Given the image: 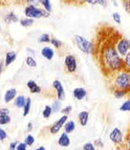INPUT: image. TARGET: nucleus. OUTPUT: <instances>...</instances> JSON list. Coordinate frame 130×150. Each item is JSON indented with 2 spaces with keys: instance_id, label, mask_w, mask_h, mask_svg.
<instances>
[{
  "instance_id": "obj_21",
  "label": "nucleus",
  "mask_w": 130,
  "mask_h": 150,
  "mask_svg": "<svg viewBox=\"0 0 130 150\" xmlns=\"http://www.w3.org/2000/svg\"><path fill=\"white\" fill-rule=\"evenodd\" d=\"M25 63H26L28 66H30L32 68H35L37 66V62H36L35 58L32 57V56H28L26 59H25Z\"/></svg>"
},
{
  "instance_id": "obj_25",
  "label": "nucleus",
  "mask_w": 130,
  "mask_h": 150,
  "mask_svg": "<svg viewBox=\"0 0 130 150\" xmlns=\"http://www.w3.org/2000/svg\"><path fill=\"white\" fill-rule=\"evenodd\" d=\"M11 123L10 115H0V125H8Z\"/></svg>"
},
{
  "instance_id": "obj_20",
  "label": "nucleus",
  "mask_w": 130,
  "mask_h": 150,
  "mask_svg": "<svg viewBox=\"0 0 130 150\" xmlns=\"http://www.w3.org/2000/svg\"><path fill=\"white\" fill-rule=\"evenodd\" d=\"M30 106H32V99L30 98H26V102H25L24 106H23V115L26 117V115L30 113Z\"/></svg>"
},
{
  "instance_id": "obj_30",
  "label": "nucleus",
  "mask_w": 130,
  "mask_h": 150,
  "mask_svg": "<svg viewBox=\"0 0 130 150\" xmlns=\"http://www.w3.org/2000/svg\"><path fill=\"white\" fill-rule=\"evenodd\" d=\"M24 143L28 146H30H30H32V145H34V143H35V138H34L32 134H30V133H28V134L25 137Z\"/></svg>"
},
{
  "instance_id": "obj_28",
  "label": "nucleus",
  "mask_w": 130,
  "mask_h": 150,
  "mask_svg": "<svg viewBox=\"0 0 130 150\" xmlns=\"http://www.w3.org/2000/svg\"><path fill=\"white\" fill-rule=\"evenodd\" d=\"M123 62H124V68H125V69L130 70V50L128 52L127 55L124 57Z\"/></svg>"
},
{
  "instance_id": "obj_16",
  "label": "nucleus",
  "mask_w": 130,
  "mask_h": 150,
  "mask_svg": "<svg viewBox=\"0 0 130 150\" xmlns=\"http://www.w3.org/2000/svg\"><path fill=\"white\" fill-rule=\"evenodd\" d=\"M16 58H17V54L15 52H8L4 58V65L5 66H10L12 63L15 62Z\"/></svg>"
},
{
  "instance_id": "obj_24",
  "label": "nucleus",
  "mask_w": 130,
  "mask_h": 150,
  "mask_svg": "<svg viewBox=\"0 0 130 150\" xmlns=\"http://www.w3.org/2000/svg\"><path fill=\"white\" fill-rule=\"evenodd\" d=\"M52 109H53V112L57 113L59 111L62 110V104H61V101L58 100V101H55L53 103V105H52Z\"/></svg>"
},
{
  "instance_id": "obj_11",
  "label": "nucleus",
  "mask_w": 130,
  "mask_h": 150,
  "mask_svg": "<svg viewBox=\"0 0 130 150\" xmlns=\"http://www.w3.org/2000/svg\"><path fill=\"white\" fill-rule=\"evenodd\" d=\"M16 97H17V89L16 88H10L5 91L3 100H4V103L8 104V103L12 102L13 100H15Z\"/></svg>"
},
{
  "instance_id": "obj_17",
  "label": "nucleus",
  "mask_w": 130,
  "mask_h": 150,
  "mask_svg": "<svg viewBox=\"0 0 130 150\" xmlns=\"http://www.w3.org/2000/svg\"><path fill=\"white\" fill-rule=\"evenodd\" d=\"M76 129V123L75 121H67L64 125V132H66L67 134L73 133Z\"/></svg>"
},
{
  "instance_id": "obj_1",
  "label": "nucleus",
  "mask_w": 130,
  "mask_h": 150,
  "mask_svg": "<svg viewBox=\"0 0 130 150\" xmlns=\"http://www.w3.org/2000/svg\"><path fill=\"white\" fill-rule=\"evenodd\" d=\"M117 40H109L107 42H104L100 50V56H99L100 64L107 75L117 74L124 68L123 58L119 55L118 50L115 48Z\"/></svg>"
},
{
  "instance_id": "obj_34",
  "label": "nucleus",
  "mask_w": 130,
  "mask_h": 150,
  "mask_svg": "<svg viewBox=\"0 0 130 150\" xmlns=\"http://www.w3.org/2000/svg\"><path fill=\"white\" fill-rule=\"evenodd\" d=\"M112 19H113V21H114L115 23H118V24H120V23L122 22L120 14H119V13H117V12L112 14Z\"/></svg>"
},
{
  "instance_id": "obj_8",
  "label": "nucleus",
  "mask_w": 130,
  "mask_h": 150,
  "mask_svg": "<svg viewBox=\"0 0 130 150\" xmlns=\"http://www.w3.org/2000/svg\"><path fill=\"white\" fill-rule=\"evenodd\" d=\"M67 121H68V115H63L62 117L59 119V120L56 121L53 125L50 126V127H49V132L52 133V134H56V133H58L61 130V128L64 127L65 123L67 122Z\"/></svg>"
},
{
  "instance_id": "obj_9",
  "label": "nucleus",
  "mask_w": 130,
  "mask_h": 150,
  "mask_svg": "<svg viewBox=\"0 0 130 150\" xmlns=\"http://www.w3.org/2000/svg\"><path fill=\"white\" fill-rule=\"evenodd\" d=\"M53 87L56 91V95H57L58 100H60V101L65 100V90H64V87H63V85H62V83H61V81H59V80L54 81Z\"/></svg>"
},
{
  "instance_id": "obj_27",
  "label": "nucleus",
  "mask_w": 130,
  "mask_h": 150,
  "mask_svg": "<svg viewBox=\"0 0 130 150\" xmlns=\"http://www.w3.org/2000/svg\"><path fill=\"white\" fill-rule=\"evenodd\" d=\"M120 110L123 111V112H128V111H130V99H128V100H126L125 102L123 103L120 107Z\"/></svg>"
},
{
  "instance_id": "obj_7",
  "label": "nucleus",
  "mask_w": 130,
  "mask_h": 150,
  "mask_svg": "<svg viewBox=\"0 0 130 150\" xmlns=\"http://www.w3.org/2000/svg\"><path fill=\"white\" fill-rule=\"evenodd\" d=\"M109 140L114 145H122L124 143V135H123L122 130L118 127L113 128L109 133Z\"/></svg>"
},
{
  "instance_id": "obj_5",
  "label": "nucleus",
  "mask_w": 130,
  "mask_h": 150,
  "mask_svg": "<svg viewBox=\"0 0 130 150\" xmlns=\"http://www.w3.org/2000/svg\"><path fill=\"white\" fill-rule=\"evenodd\" d=\"M115 48L121 57H125L130 50V40L125 37H120L115 42Z\"/></svg>"
},
{
  "instance_id": "obj_33",
  "label": "nucleus",
  "mask_w": 130,
  "mask_h": 150,
  "mask_svg": "<svg viewBox=\"0 0 130 150\" xmlns=\"http://www.w3.org/2000/svg\"><path fill=\"white\" fill-rule=\"evenodd\" d=\"M83 150H97V149H95V146L93 145V143L87 142L83 145Z\"/></svg>"
},
{
  "instance_id": "obj_4",
  "label": "nucleus",
  "mask_w": 130,
  "mask_h": 150,
  "mask_svg": "<svg viewBox=\"0 0 130 150\" xmlns=\"http://www.w3.org/2000/svg\"><path fill=\"white\" fill-rule=\"evenodd\" d=\"M73 40H75L76 45L78 46V48L84 54H91L93 52V43L88 41L86 38H84L83 36L80 35H76L75 38H73Z\"/></svg>"
},
{
  "instance_id": "obj_46",
  "label": "nucleus",
  "mask_w": 130,
  "mask_h": 150,
  "mask_svg": "<svg viewBox=\"0 0 130 150\" xmlns=\"http://www.w3.org/2000/svg\"><path fill=\"white\" fill-rule=\"evenodd\" d=\"M2 67H3V63L0 62V76H1V73H2Z\"/></svg>"
},
{
  "instance_id": "obj_36",
  "label": "nucleus",
  "mask_w": 130,
  "mask_h": 150,
  "mask_svg": "<svg viewBox=\"0 0 130 150\" xmlns=\"http://www.w3.org/2000/svg\"><path fill=\"white\" fill-rule=\"evenodd\" d=\"M71 110H73V107H71V106H70V105H67V106H66V107L62 108V110H61V112H62L63 115H68V113L71 112Z\"/></svg>"
},
{
  "instance_id": "obj_18",
  "label": "nucleus",
  "mask_w": 130,
  "mask_h": 150,
  "mask_svg": "<svg viewBox=\"0 0 130 150\" xmlns=\"http://www.w3.org/2000/svg\"><path fill=\"white\" fill-rule=\"evenodd\" d=\"M25 102H26V98L24 97V96H17L16 97V99L14 100V104H15L16 107L18 108H23V106H24Z\"/></svg>"
},
{
  "instance_id": "obj_10",
  "label": "nucleus",
  "mask_w": 130,
  "mask_h": 150,
  "mask_svg": "<svg viewBox=\"0 0 130 150\" xmlns=\"http://www.w3.org/2000/svg\"><path fill=\"white\" fill-rule=\"evenodd\" d=\"M73 96L77 101H81L87 96V90L84 87H77L73 90Z\"/></svg>"
},
{
  "instance_id": "obj_12",
  "label": "nucleus",
  "mask_w": 130,
  "mask_h": 150,
  "mask_svg": "<svg viewBox=\"0 0 130 150\" xmlns=\"http://www.w3.org/2000/svg\"><path fill=\"white\" fill-rule=\"evenodd\" d=\"M58 145L61 147H68L70 145V139L66 132L61 133V135L58 139Z\"/></svg>"
},
{
  "instance_id": "obj_35",
  "label": "nucleus",
  "mask_w": 130,
  "mask_h": 150,
  "mask_svg": "<svg viewBox=\"0 0 130 150\" xmlns=\"http://www.w3.org/2000/svg\"><path fill=\"white\" fill-rule=\"evenodd\" d=\"M123 5L126 12L130 14V0H123Z\"/></svg>"
},
{
  "instance_id": "obj_2",
  "label": "nucleus",
  "mask_w": 130,
  "mask_h": 150,
  "mask_svg": "<svg viewBox=\"0 0 130 150\" xmlns=\"http://www.w3.org/2000/svg\"><path fill=\"white\" fill-rule=\"evenodd\" d=\"M114 89H121L126 93H130V70L123 68L115 74L113 80Z\"/></svg>"
},
{
  "instance_id": "obj_42",
  "label": "nucleus",
  "mask_w": 130,
  "mask_h": 150,
  "mask_svg": "<svg viewBox=\"0 0 130 150\" xmlns=\"http://www.w3.org/2000/svg\"><path fill=\"white\" fill-rule=\"evenodd\" d=\"M85 1H86L87 3H89V4L95 5V4H99L101 0H85Z\"/></svg>"
},
{
  "instance_id": "obj_45",
  "label": "nucleus",
  "mask_w": 130,
  "mask_h": 150,
  "mask_svg": "<svg viewBox=\"0 0 130 150\" xmlns=\"http://www.w3.org/2000/svg\"><path fill=\"white\" fill-rule=\"evenodd\" d=\"M32 130V122H30V123L28 124V132H30Z\"/></svg>"
},
{
  "instance_id": "obj_23",
  "label": "nucleus",
  "mask_w": 130,
  "mask_h": 150,
  "mask_svg": "<svg viewBox=\"0 0 130 150\" xmlns=\"http://www.w3.org/2000/svg\"><path fill=\"white\" fill-rule=\"evenodd\" d=\"M39 3L44 8V10L46 11V12H48V13L52 12V4H50L49 0H39Z\"/></svg>"
},
{
  "instance_id": "obj_19",
  "label": "nucleus",
  "mask_w": 130,
  "mask_h": 150,
  "mask_svg": "<svg viewBox=\"0 0 130 150\" xmlns=\"http://www.w3.org/2000/svg\"><path fill=\"white\" fill-rule=\"evenodd\" d=\"M4 21L6 23H13V22L15 23V22H18V21H19V19H18L17 15H16L15 13L11 12L4 17Z\"/></svg>"
},
{
  "instance_id": "obj_48",
  "label": "nucleus",
  "mask_w": 130,
  "mask_h": 150,
  "mask_svg": "<svg viewBox=\"0 0 130 150\" xmlns=\"http://www.w3.org/2000/svg\"><path fill=\"white\" fill-rule=\"evenodd\" d=\"M0 30H1V25H0Z\"/></svg>"
},
{
  "instance_id": "obj_32",
  "label": "nucleus",
  "mask_w": 130,
  "mask_h": 150,
  "mask_svg": "<svg viewBox=\"0 0 130 150\" xmlns=\"http://www.w3.org/2000/svg\"><path fill=\"white\" fill-rule=\"evenodd\" d=\"M50 43L53 44V46L55 48H60L61 46L63 45L62 41H60L59 39H56V38H53V39H50Z\"/></svg>"
},
{
  "instance_id": "obj_22",
  "label": "nucleus",
  "mask_w": 130,
  "mask_h": 150,
  "mask_svg": "<svg viewBox=\"0 0 130 150\" xmlns=\"http://www.w3.org/2000/svg\"><path fill=\"white\" fill-rule=\"evenodd\" d=\"M52 113H53V109H52V106L49 105H46L44 107V109H43L42 111V117L44 119H48L52 115Z\"/></svg>"
},
{
  "instance_id": "obj_38",
  "label": "nucleus",
  "mask_w": 130,
  "mask_h": 150,
  "mask_svg": "<svg viewBox=\"0 0 130 150\" xmlns=\"http://www.w3.org/2000/svg\"><path fill=\"white\" fill-rule=\"evenodd\" d=\"M26 148H28V145H26L24 142H22V143H19V144H18L16 150H26Z\"/></svg>"
},
{
  "instance_id": "obj_44",
  "label": "nucleus",
  "mask_w": 130,
  "mask_h": 150,
  "mask_svg": "<svg viewBox=\"0 0 130 150\" xmlns=\"http://www.w3.org/2000/svg\"><path fill=\"white\" fill-rule=\"evenodd\" d=\"M99 4L102 5L103 8H107V0H101Z\"/></svg>"
},
{
  "instance_id": "obj_43",
  "label": "nucleus",
  "mask_w": 130,
  "mask_h": 150,
  "mask_svg": "<svg viewBox=\"0 0 130 150\" xmlns=\"http://www.w3.org/2000/svg\"><path fill=\"white\" fill-rule=\"evenodd\" d=\"M0 115H10V110L8 108H0Z\"/></svg>"
},
{
  "instance_id": "obj_6",
  "label": "nucleus",
  "mask_w": 130,
  "mask_h": 150,
  "mask_svg": "<svg viewBox=\"0 0 130 150\" xmlns=\"http://www.w3.org/2000/svg\"><path fill=\"white\" fill-rule=\"evenodd\" d=\"M64 66L65 69L68 74H73L76 73V70L78 68V63L77 59L73 55H67L64 59Z\"/></svg>"
},
{
  "instance_id": "obj_31",
  "label": "nucleus",
  "mask_w": 130,
  "mask_h": 150,
  "mask_svg": "<svg viewBox=\"0 0 130 150\" xmlns=\"http://www.w3.org/2000/svg\"><path fill=\"white\" fill-rule=\"evenodd\" d=\"M38 41L40 43H47V42H50V37L48 34H43V35H41L40 37H39V39H38Z\"/></svg>"
},
{
  "instance_id": "obj_13",
  "label": "nucleus",
  "mask_w": 130,
  "mask_h": 150,
  "mask_svg": "<svg viewBox=\"0 0 130 150\" xmlns=\"http://www.w3.org/2000/svg\"><path fill=\"white\" fill-rule=\"evenodd\" d=\"M41 56L43 58H45L46 60H52L54 58V56H55V52H54V50L48 47V46H44L41 50Z\"/></svg>"
},
{
  "instance_id": "obj_39",
  "label": "nucleus",
  "mask_w": 130,
  "mask_h": 150,
  "mask_svg": "<svg viewBox=\"0 0 130 150\" xmlns=\"http://www.w3.org/2000/svg\"><path fill=\"white\" fill-rule=\"evenodd\" d=\"M19 144L18 143V141H15V142H12L10 144V146H8V150H16V148H17V145Z\"/></svg>"
},
{
  "instance_id": "obj_29",
  "label": "nucleus",
  "mask_w": 130,
  "mask_h": 150,
  "mask_svg": "<svg viewBox=\"0 0 130 150\" xmlns=\"http://www.w3.org/2000/svg\"><path fill=\"white\" fill-rule=\"evenodd\" d=\"M126 95H127L126 91H123V90H121V89H113V96H114L115 99H122V98H124Z\"/></svg>"
},
{
  "instance_id": "obj_40",
  "label": "nucleus",
  "mask_w": 130,
  "mask_h": 150,
  "mask_svg": "<svg viewBox=\"0 0 130 150\" xmlns=\"http://www.w3.org/2000/svg\"><path fill=\"white\" fill-rule=\"evenodd\" d=\"M125 145H126V150H130V133L127 135V138H126Z\"/></svg>"
},
{
  "instance_id": "obj_47",
  "label": "nucleus",
  "mask_w": 130,
  "mask_h": 150,
  "mask_svg": "<svg viewBox=\"0 0 130 150\" xmlns=\"http://www.w3.org/2000/svg\"><path fill=\"white\" fill-rule=\"evenodd\" d=\"M35 150H45V147H44V146H40V147L36 148Z\"/></svg>"
},
{
  "instance_id": "obj_37",
  "label": "nucleus",
  "mask_w": 130,
  "mask_h": 150,
  "mask_svg": "<svg viewBox=\"0 0 130 150\" xmlns=\"http://www.w3.org/2000/svg\"><path fill=\"white\" fill-rule=\"evenodd\" d=\"M6 138H8V133H6V131L0 127V141H4Z\"/></svg>"
},
{
  "instance_id": "obj_3",
  "label": "nucleus",
  "mask_w": 130,
  "mask_h": 150,
  "mask_svg": "<svg viewBox=\"0 0 130 150\" xmlns=\"http://www.w3.org/2000/svg\"><path fill=\"white\" fill-rule=\"evenodd\" d=\"M24 14L26 18L30 19H39L42 17H49V13L46 12L45 10L37 8L36 5H28L24 10Z\"/></svg>"
},
{
  "instance_id": "obj_14",
  "label": "nucleus",
  "mask_w": 130,
  "mask_h": 150,
  "mask_svg": "<svg viewBox=\"0 0 130 150\" xmlns=\"http://www.w3.org/2000/svg\"><path fill=\"white\" fill-rule=\"evenodd\" d=\"M26 86H28V88L30 89V91L32 93H41V87L34 80H28V83H26Z\"/></svg>"
},
{
  "instance_id": "obj_41",
  "label": "nucleus",
  "mask_w": 130,
  "mask_h": 150,
  "mask_svg": "<svg viewBox=\"0 0 130 150\" xmlns=\"http://www.w3.org/2000/svg\"><path fill=\"white\" fill-rule=\"evenodd\" d=\"M24 2L28 3V5H36L39 3V0H24Z\"/></svg>"
},
{
  "instance_id": "obj_15",
  "label": "nucleus",
  "mask_w": 130,
  "mask_h": 150,
  "mask_svg": "<svg viewBox=\"0 0 130 150\" xmlns=\"http://www.w3.org/2000/svg\"><path fill=\"white\" fill-rule=\"evenodd\" d=\"M78 120H79V123H80L81 126H86L88 123V120H89V113L88 111H81L79 115H78Z\"/></svg>"
},
{
  "instance_id": "obj_26",
  "label": "nucleus",
  "mask_w": 130,
  "mask_h": 150,
  "mask_svg": "<svg viewBox=\"0 0 130 150\" xmlns=\"http://www.w3.org/2000/svg\"><path fill=\"white\" fill-rule=\"evenodd\" d=\"M32 23H34V19H30V18H23L20 20V24L23 28H28V26L32 25Z\"/></svg>"
}]
</instances>
